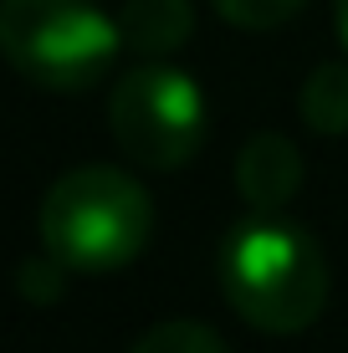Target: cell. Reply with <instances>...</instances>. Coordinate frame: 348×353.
Returning <instances> with one entry per match:
<instances>
[{
  "label": "cell",
  "instance_id": "cell-5",
  "mask_svg": "<svg viewBox=\"0 0 348 353\" xmlns=\"http://www.w3.org/2000/svg\"><path fill=\"white\" fill-rule=\"evenodd\" d=\"M236 190H241V200L251 210H267V215L287 210L297 200V190H303V154H297V143L272 128L251 133L241 143V154H236Z\"/></svg>",
  "mask_w": 348,
  "mask_h": 353
},
{
  "label": "cell",
  "instance_id": "cell-10",
  "mask_svg": "<svg viewBox=\"0 0 348 353\" xmlns=\"http://www.w3.org/2000/svg\"><path fill=\"white\" fill-rule=\"evenodd\" d=\"M67 272H72V266H62V261L52 256V251H46V261H26L16 276H21V292H26L31 302H36V297L52 302L57 292H62V276H67Z\"/></svg>",
  "mask_w": 348,
  "mask_h": 353
},
{
  "label": "cell",
  "instance_id": "cell-6",
  "mask_svg": "<svg viewBox=\"0 0 348 353\" xmlns=\"http://www.w3.org/2000/svg\"><path fill=\"white\" fill-rule=\"evenodd\" d=\"M118 31H123V52L164 62L170 52H179L190 41L195 10H190V0H123Z\"/></svg>",
  "mask_w": 348,
  "mask_h": 353
},
{
  "label": "cell",
  "instance_id": "cell-11",
  "mask_svg": "<svg viewBox=\"0 0 348 353\" xmlns=\"http://www.w3.org/2000/svg\"><path fill=\"white\" fill-rule=\"evenodd\" d=\"M333 16H338V36H343V46H348V0H333Z\"/></svg>",
  "mask_w": 348,
  "mask_h": 353
},
{
  "label": "cell",
  "instance_id": "cell-3",
  "mask_svg": "<svg viewBox=\"0 0 348 353\" xmlns=\"http://www.w3.org/2000/svg\"><path fill=\"white\" fill-rule=\"evenodd\" d=\"M123 31L92 0H0V57L46 92H82L108 77Z\"/></svg>",
  "mask_w": 348,
  "mask_h": 353
},
{
  "label": "cell",
  "instance_id": "cell-2",
  "mask_svg": "<svg viewBox=\"0 0 348 353\" xmlns=\"http://www.w3.org/2000/svg\"><path fill=\"white\" fill-rule=\"evenodd\" d=\"M41 246L72 272H113L143 256L154 236V200L113 164H82L41 200Z\"/></svg>",
  "mask_w": 348,
  "mask_h": 353
},
{
  "label": "cell",
  "instance_id": "cell-7",
  "mask_svg": "<svg viewBox=\"0 0 348 353\" xmlns=\"http://www.w3.org/2000/svg\"><path fill=\"white\" fill-rule=\"evenodd\" d=\"M297 108H303V123L313 133H328V139L348 133V62H323L307 72Z\"/></svg>",
  "mask_w": 348,
  "mask_h": 353
},
{
  "label": "cell",
  "instance_id": "cell-8",
  "mask_svg": "<svg viewBox=\"0 0 348 353\" xmlns=\"http://www.w3.org/2000/svg\"><path fill=\"white\" fill-rule=\"evenodd\" d=\"M128 353H225V343L215 327L195 318H170V323H154Z\"/></svg>",
  "mask_w": 348,
  "mask_h": 353
},
{
  "label": "cell",
  "instance_id": "cell-1",
  "mask_svg": "<svg viewBox=\"0 0 348 353\" xmlns=\"http://www.w3.org/2000/svg\"><path fill=\"white\" fill-rule=\"evenodd\" d=\"M221 292L256 333H303L328 307V256L303 225L256 210L221 246Z\"/></svg>",
  "mask_w": 348,
  "mask_h": 353
},
{
  "label": "cell",
  "instance_id": "cell-4",
  "mask_svg": "<svg viewBox=\"0 0 348 353\" xmlns=\"http://www.w3.org/2000/svg\"><path fill=\"white\" fill-rule=\"evenodd\" d=\"M108 128L139 169H185L205 143V97L190 72L143 62L113 82Z\"/></svg>",
  "mask_w": 348,
  "mask_h": 353
},
{
  "label": "cell",
  "instance_id": "cell-9",
  "mask_svg": "<svg viewBox=\"0 0 348 353\" xmlns=\"http://www.w3.org/2000/svg\"><path fill=\"white\" fill-rule=\"evenodd\" d=\"M307 0H210V10L225 21V26L241 31H277L303 10Z\"/></svg>",
  "mask_w": 348,
  "mask_h": 353
}]
</instances>
